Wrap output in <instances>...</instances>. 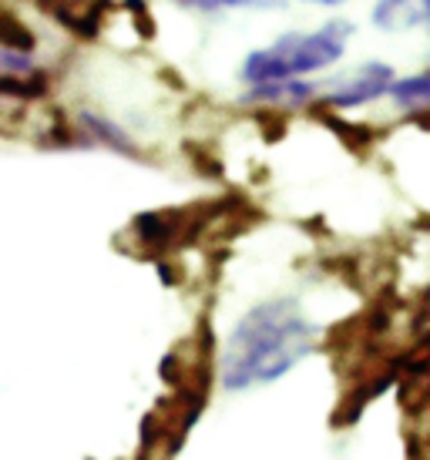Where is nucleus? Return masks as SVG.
<instances>
[{
	"label": "nucleus",
	"instance_id": "f257e3e1",
	"mask_svg": "<svg viewBox=\"0 0 430 460\" xmlns=\"http://www.w3.org/2000/svg\"><path fill=\"white\" fill-rule=\"evenodd\" d=\"M317 346V330L290 299H273L249 309L232 330L222 353L226 390H253L273 384L306 359Z\"/></svg>",
	"mask_w": 430,
	"mask_h": 460
},
{
	"label": "nucleus",
	"instance_id": "f03ea898",
	"mask_svg": "<svg viewBox=\"0 0 430 460\" xmlns=\"http://www.w3.org/2000/svg\"><path fill=\"white\" fill-rule=\"evenodd\" d=\"M350 34H354V27L346 21H329L327 27H319L313 34H286L266 51L249 54L242 65V77L255 88L290 84L292 77L333 65L346 48Z\"/></svg>",
	"mask_w": 430,
	"mask_h": 460
},
{
	"label": "nucleus",
	"instance_id": "7ed1b4c3",
	"mask_svg": "<svg viewBox=\"0 0 430 460\" xmlns=\"http://www.w3.org/2000/svg\"><path fill=\"white\" fill-rule=\"evenodd\" d=\"M393 71L387 65H363L356 75H350L336 91H329L323 102L329 108H356V104L377 102L380 94L393 91Z\"/></svg>",
	"mask_w": 430,
	"mask_h": 460
},
{
	"label": "nucleus",
	"instance_id": "20e7f679",
	"mask_svg": "<svg viewBox=\"0 0 430 460\" xmlns=\"http://www.w3.org/2000/svg\"><path fill=\"white\" fill-rule=\"evenodd\" d=\"M38 4L81 38H94L104 11L112 7V0H38Z\"/></svg>",
	"mask_w": 430,
	"mask_h": 460
},
{
	"label": "nucleus",
	"instance_id": "39448f33",
	"mask_svg": "<svg viewBox=\"0 0 430 460\" xmlns=\"http://www.w3.org/2000/svg\"><path fill=\"white\" fill-rule=\"evenodd\" d=\"M373 21L383 31H410L430 24V0H380L373 7Z\"/></svg>",
	"mask_w": 430,
	"mask_h": 460
},
{
	"label": "nucleus",
	"instance_id": "423d86ee",
	"mask_svg": "<svg viewBox=\"0 0 430 460\" xmlns=\"http://www.w3.org/2000/svg\"><path fill=\"white\" fill-rule=\"evenodd\" d=\"M390 94L400 108H430V71L397 81Z\"/></svg>",
	"mask_w": 430,
	"mask_h": 460
},
{
	"label": "nucleus",
	"instance_id": "0eeeda50",
	"mask_svg": "<svg viewBox=\"0 0 430 460\" xmlns=\"http://www.w3.org/2000/svg\"><path fill=\"white\" fill-rule=\"evenodd\" d=\"M182 7L192 11H226V7H255V11H266V7H282L286 0H175Z\"/></svg>",
	"mask_w": 430,
	"mask_h": 460
},
{
	"label": "nucleus",
	"instance_id": "6e6552de",
	"mask_svg": "<svg viewBox=\"0 0 430 460\" xmlns=\"http://www.w3.org/2000/svg\"><path fill=\"white\" fill-rule=\"evenodd\" d=\"M0 27H4V51H24L27 54L31 48H34V34H31L27 27L17 24V17L4 13Z\"/></svg>",
	"mask_w": 430,
	"mask_h": 460
},
{
	"label": "nucleus",
	"instance_id": "1a4fd4ad",
	"mask_svg": "<svg viewBox=\"0 0 430 460\" xmlns=\"http://www.w3.org/2000/svg\"><path fill=\"white\" fill-rule=\"evenodd\" d=\"M309 4H343V0H309Z\"/></svg>",
	"mask_w": 430,
	"mask_h": 460
}]
</instances>
